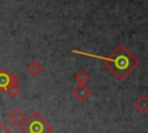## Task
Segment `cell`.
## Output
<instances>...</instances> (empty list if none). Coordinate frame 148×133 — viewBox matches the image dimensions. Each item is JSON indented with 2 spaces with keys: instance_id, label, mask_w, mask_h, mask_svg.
I'll return each instance as SVG.
<instances>
[{
  "instance_id": "obj_3",
  "label": "cell",
  "mask_w": 148,
  "mask_h": 133,
  "mask_svg": "<svg viewBox=\"0 0 148 133\" xmlns=\"http://www.w3.org/2000/svg\"><path fill=\"white\" fill-rule=\"evenodd\" d=\"M90 94H91V91H90V89H89L86 84H77V86L73 89V91H72V95H73L79 102L86 101V99L90 96Z\"/></svg>"
},
{
  "instance_id": "obj_10",
  "label": "cell",
  "mask_w": 148,
  "mask_h": 133,
  "mask_svg": "<svg viewBox=\"0 0 148 133\" xmlns=\"http://www.w3.org/2000/svg\"><path fill=\"white\" fill-rule=\"evenodd\" d=\"M0 133H12V130L3 123L0 124Z\"/></svg>"
},
{
  "instance_id": "obj_7",
  "label": "cell",
  "mask_w": 148,
  "mask_h": 133,
  "mask_svg": "<svg viewBox=\"0 0 148 133\" xmlns=\"http://www.w3.org/2000/svg\"><path fill=\"white\" fill-rule=\"evenodd\" d=\"M10 83V73H8L6 69H0V90L6 91Z\"/></svg>"
},
{
  "instance_id": "obj_6",
  "label": "cell",
  "mask_w": 148,
  "mask_h": 133,
  "mask_svg": "<svg viewBox=\"0 0 148 133\" xmlns=\"http://www.w3.org/2000/svg\"><path fill=\"white\" fill-rule=\"evenodd\" d=\"M134 108L142 114H146L148 112V98L147 96H141L134 102Z\"/></svg>"
},
{
  "instance_id": "obj_5",
  "label": "cell",
  "mask_w": 148,
  "mask_h": 133,
  "mask_svg": "<svg viewBox=\"0 0 148 133\" xmlns=\"http://www.w3.org/2000/svg\"><path fill=\"white\" fill-rule=\"evenodd\" d=\"M18 82H20V77L15 74H10V83L8 86V88L6 89V91L8 93L9 96L12 97H16L20 91H21V88L18 86Z\"/></svg>"
},
{
  "instance_id": "obj_9",
  "label": "cell",
  "mask_w": 148,
  "mask_h": 133,
  "mask_svg": "<svg viewBox=\"0 0 148 133\" xmlns=\"http://www.w3.org/2000/svg\"><path fill=\"white\" fill-rule=\"evenodd\" d=\"M74 79H75V81L77 82V84H86V83L89 81L90 76H89V74H88L86 71H79V72L75 74Z\"/></svg>"
},
{
  "instance_id": "obj_1",
  "label": "cell",
  "mask_w": 148,
  "mask_h": 133,
  "mask_svg": "<svg viewBox=\"0 0 148 133\" xmlns=\"http://www.w3.org/2000/svg\"><path fill=\"white\" fill-rule=\"evenodd\" d=\"M72 52L102 60L104 62V65L119 80H124L140 64L139 59L132 52H130L123 44H119L112 51V53L108 57H102V56H98V54H92V53L83 52V51H79V50H72Z\"/></svg>"
},
{
  "instance_id": "obj_4",
  "label": "cell",
  "mask_w": 148,
  "mask_h": 133,
  "mask_svg": "<svg viewBox=\"0 0 148 133\" xmlns=\"http://www.w3.org/2000/svg\"><path fill=\"white\" fill-rule=\"evenodd\" d=\"M7 118H8V120H9L13 125H15V126H20V125L25 120L24 113H23L20 109H17V108L13 109V110L8 113Z\"/></svg>"
},
{
  "instance_id": "obj_8",
  "label": "cell",
  "mask_w": 148,
  "mask_h": 133,
  "mask_svg": "<svg viewBox=\"0 0 148 133\" xmlns=\"http://www.w3.org/2000/svg\"><path fill=\"white\" fill-rule=\"evenodd\" d=\"M28 71H29L32 75L37 76V75H39V74L44 71V68H43V66H42V64H40L39 61L34 60V61H31V62L28 65Z\"/></svg>"
},
{
  "instance_id": "obj_2",
  "label": "cell",
  "mask_w": 148,
  "mask_h": 133,
  "mask_svg": "<svg viewBox=\"0 0 148 133\" xmlns=\"http://www.w3.org/2000/svg\"><path fill=\"white\" fill-rule=\"evenodd\" d=\"M22 133H51L52 125L38 112L35 111L20 125Z\"/></svg>"
}]
</instances>
